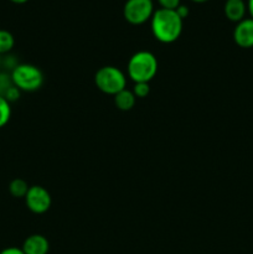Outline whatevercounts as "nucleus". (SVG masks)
<instances>
[{"label": "nucleus", "mask_w": 253, "mask_h": 254, "mask_svg": "<svg viewBox=\"0 0 253 254\" xmlns=\"http://www.w3.org/2000/svg\"><path fill=\"white\" fill-rule=\"evenodd\" d=\"M29 189H30L29 184H27L25 180H22V179H14V180L9 184L10 195L14 196V197L16 198H22V197L25 198Z\"/></svg>", "instance_id": "9b49d317"}, {"label": "nucleus", "mask_w": 253, "mask_h": 254, "mask_svg": "<svg viewBox=\"0 0 253 254\" xmlns=\"http://www.w3.org/2000/svg\"><path fill=\"white\" fill-rule=\"evenodd\" d=\"M161 9L176 10V7L181 4V0H158Z\"/></svg>", "instance_id": "2eb2a0df"}, {"label": "nucleus", "mask_w": 253, "mask_h": 254, "mask_svg": "<svg viewBox=\"0 0 253 254\" xmlns=\"http://www.w3.org/2000/svg\"><path fill=\"white\" fill-rule=\"evenodd\" d=\"M247 10L250 12L251 17L253 19V0H248L247 1Z\"/></svg>", "instance_id": "6ab92c4d"}, {"label": "nucleus", "mask_w": 253, "mask_h": 254, "mask_svg": "<svg viewBox=\"0 0 253 254\" xmlns=\"http://www.w3.org/2000/svg\"><path fill=\"white\" fill-rule=\"evenodd\" d=\"M190 1L196 2V4H203V2H207L208 0H190Z\"/></svg>", "instance_id": "412c9836"}, {"label": "nucleus", "mask_w": 253, "mask_h": 254, "mask_svg": "<svg viewBox=\"0 0 253 254\" xmlns=\"http://www.w3.org/2000/svg\"><path fill=\"white\" fill-rule=\"evenodd\" d=\"M233 40L242 49L253 47V19L247 17L236 24L233 30Z\"/></svg>", "instance_id": "0eeeda50"}, {"label": "nucleus", "mask_w": 253, "mask_h": 254, "mask_svg": "<svg viewBox=\"0 0 253 254\" xmlns=\"http://www.w3.org/2000/svg\"><path fill=\"white\" fill-rule=\"evenodd\" d=\"M15 45V39L11 32L7 30L0 29V55L7 54L12 50Z\"/></svg>", "instance_id": "f8f14e48"}, {"label": "nucleus", "mask_w": 253, "mask_h": 254, "mask_svg": "<svg viewBox=\"0 0 253 254\" xmlns=\"http://www.w3.org/2000/svg\"><path fill=\"white\" fill-rule=\"evenodd\" d=\"M184 20L175 10L158 9L150 19V29L153 36L161 44H173L183 32Z\"/></svg>", "instance_id": "f257e3e1"}, {"label": "nucleus", "mask_w": 253, "mask_h": 254, "mask_svg": "<svg viewBox=\"0 0 253 254\" xmlns=\"http://www.w3.org/2000/svg\"><path fill=\"white\" fill-rule=\"evenodd\" d=\"M20 92H21V91H20V89H17L16 87H15L14 84H12V86L10 87V88L7 89L6 92H5L4 97L9 102H14V101H16V99L20 97Z\"/></svg>", "instance_id": "dca6fc26"}, {"label": "nucleus", "mask_w": 253, "mask_h": 254, "mask_svg": "<svg viewBox=\"0 0 253 254\" xmlns=\"http://www.w3.org/2000/svg\"><path fill=\"white\" fill-rule=\"evenodd\" d=\"M11 82L21 92H35L44 84V73L39 67L20 64L12 68Z\"/></svg>", "instance_id": "7ed1b4c3"}, {"label": "nucleus", "mask_w": 253, "mask_h": 254, "mask_svg": "<svg viewBox=\"0 0 253 254\" xmlns=\"http://www.w3.org/2000/svg\"><path fill=\"white\" fill-rule=\"evenodd\" d=\"M11 2H14V4H25V2H27L29 0H10Z\"/></svg>", "instance_id": "aec40b11"}, {"label": "nucleus", "mask_w": 253, "mask_h": 254, "mask_svg": "<svg viewBox=\"0 0 253 254\" xmlns=\"http://www.w3.org/2000/svg\"><path fill=\"white\" fill-rule=\"evenodd\" d=\"M97 88L109 96H116L126 87V76L116 66L101 67L94 74Z\"/></svg>", "instance_id": "20e7f679"}, {"label": "nucleus", "mask_w": 253, "mask_h": 254, "mask_svg": "<svg viewBox=\"0 0 253 254\" xmlns=\"http://www.w3.org/2000/svg\"><path fill=\"white\" fill-rule=\"evenodd\" d=\"M153 0H126L123 7V16L129 24L143 25L154 14Z\"/></svg>", "instance_id": "39448f33"}, {"label": "nucleus", "mask_w": 253, "mask_h": 254, "mask_svg": "<svg viewBox=\"0 0 253 254\" xmlns=\"http://www.w3.org/2000/svg\"><path fill=\"white\" fill-rule=\"evenodd\" d=\"M11 117V106L10 102L0 94V128L6 126Z\"/></svg>", "instance_id": "ddd939ff"}, {"label": "nucleus", "mask_w": 253, "mask_h": 254, "mask_svg": "<svg viewBox=\"0 0 253 254\" xmlns=\"http://www.w3.org/2000/svg\"><path fill=\"white\" fill-rule=\"evenodd\" d=\"M26 207L36 215H42L47 212L51 207L52 198L49 191L40 185L30 186L26 196H25Z\"/></svg>", "instance_id": "423d86ee"}, {"label": "nucleus", "mask_w": 253, "mask_h": 254, "mask_svg": "<svg viewBox=\"0 0 253 254\" xmlns=\"http://www.w3.org/2000/svg\"><path fill=\"white\" fill-rule=\"evenodd\" d=\"M158 59L149 51H139L130 57L128 62V76L134 83L149 82L155 77L158 72Z\"/></svg>", "instance_id": "f03ea898"}, {"label": "nucleus", "mask_w": 253, "mask_h": 254, "mask_svg": "<svg viewBox=\"0 0 253 254\" xmlns=\"http://www.w3.org/2000/svg\"><path fill=\"white\" fill-rule=\"evenodd\" d=\"M150 92V86L146 82H138L134 83L133 87V93L136 98H145Z\"/></svg>", "instance_id": "4468645a"}, {"label": "nucleus", "mask_w": 253, "mask_h": 254, "mask_svg": "<svg viewBox=\"0 0 253 254\" xmlns=\"http://www.w3.org/2000/svg\"><path fill=\"white\" fill-rule=\"evenodd\" d=\"M21 250L25 254H47L50 243L45 236L31 235L24 241Z\"/></svg>", "instance_id": "6e6552de"}, {"label": "nucleus", "mask_w": 253, "mask_h": 254, "mask_svg": "<svg viewBox=\"0 0 253 254\" xmlns=\"http://www.w3.org/2000/svg\"><path fill=\"white\" fill-rule=\"evenodd\" d=\"M175 11H176V14H178L183 20L186 19V17L189 16V7L186 6V5L180 4L178 7H176Z\"/></svg>", "instance_id": "f3484780"}, {"label": "nucleus", "mask_w": 253, "mask_h": 254, "mask_svg": "<svg viewBox=\"0 0 253 254\" xmlns=\"http://www.w3.org/2000/svg\"><path fill=\"white\" fill-rule=\"evenodd\" d=\"M135 102L136 97L134 96L133 91H129V89L126 88L114 96V103H116L117 108H118L119 111H130V109H133L134 106H135Z\"/></svg>", "instance_id": "9d476101"}, {"label": "nucleus", "mask_w": 253, "mask_h": 254, "mask_svg": "<svg viewBox=\"0 0 253 254\" xmlns=\"http://www.w3.org/2000/svg\"><path fill=\"white\" fill-rule=\"evenodd\" d=\"M0 254H25L22 252L21 248H17V247H7L5 250H2Z\"/></svg>", "instance_id": "a211bd4d"}, {"label": "nucleus", "mask_w": 253, "mask_h": 254, "mask_svg": "<svg viewBox=\"0 0 253 254\" xmlns=\"http://www.w3.org/2000/svg\"><path fill=\"white\" fill-rule=\"evenodd\" d=\"M247 4L245 0H226L223 12L225 16L232 22H240L246 19V12H247Z\"/></svg>", "instance_id": "1a4fd4ad"}]
</instances>
